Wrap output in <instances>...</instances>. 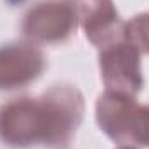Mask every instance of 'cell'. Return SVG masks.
<instances>
[{
  "mask_svg": "<svg viewBox=\"0 0 149 149\" xmlns=\"http://www.w3.org/2000/svg\"><path fill=\"white\" fill-rule=\"evenodd\" d=\"M83 118V97L74 87H52L37 99H14L0 108V141L12 148L66 146Z\"/></svg>",
  "mask_w": 149,
  "mask_h": 149,
  "instance_id": "6da1fadb",
  "label": "cell"
},
{
  "mask_svg": "<svg viewBox=\"0 0 149 149\" xmlns=\"http://www.w3.org/2000/svg\"><path fill=\"white\" fill-rule=\"evenodd\" d=\"M95 114L102 132L120 146H149V106L106 92L97 101Z\"/></svg>",
  "mask_w": 149,
  "mask_h": 149,
  "instance_id": "7a4b0ae2",
  "label": "cell"
},
{
  "mask_svg": "<svg viewBox=\"0 0 149 149\" xmlns=\"http://www.w3.org/2000/svg\"><path fill=\"white\" fill-rule=\"evenodd\" d=\"M99 66L106 92L127 97H135L141 92L144 83L141 71V52L127 37L101 49Z\"/></svg>",
  "mask_w": 149,
  "mask_h": 149,
  "instance_id": "3957f363",
  "label": "cell"
},
{
  "mask_svg": "<svg viewBox=\"0 0 149 149\" xmlns=\"http://www.w3.org/2000/svg\"><path fill=\"white\" fill-rule=\"evenodd\" d=\"M76 24L78 19L70 0H49L28 10L23 21V33L35 42L56 43L71 37Z\"/></svg>",
  "mask_w": 149,
  "mask_h": 149,
  "instance_id": "277c9868",
  "label": "cell"
},
{
  "mask_svg": "<svg viewBox=\"0 0 149 149\" xmlns=\"http://www.w3.org/2000/svg\"><path fill=\"white\" fill-rule=\"evenodd\" d=\"M87 38L101 50L127 37L113 0H70Z\"/></svg>",
  "mask_w": 149,
  "mask_h": 149,
  "instance_id": "5b68a950",
  "label": "cell"
},
{
  "mask_svg": "<svg viewBox=\"0 0 149 149\" xmlns=\"http://www.w3.org/2000/svg\"><path fill=\"white\" fill-rule=\"evenodd\" d=\"M45 68V57L33 43L0 47V90L21 88L37 80Z\"/></svg>",
  "mask_w": 149,
  "mask_h": 149,
  "instance_id": "8992f818",
  "label": "cell"
},
{
  "mask_svg": "<svg viewBox=\"0 0 149 149\" xmlns=\"http://www.w3.org/2000/svg\"><path fill=\"white\" fill-rule=\"evenodd\" d=\"M128 42L139 50L149 54V12L135 16L130 23L125 24Z\"/></svg>",
  "mask_w": 149,
  "mask_h": 149,
  "instance_id": "52a82bcc",
  "label": "cell"
},
{
  "mask_svg": "<svg viewBox=\"0 0 149 149\" xmlns=\"http://www.w3.org/2000/svg\"><path fill=\"white\" fill-rule=\"evenodd\" d=\"M10 5H17V3H21V2H24V0H7Z\"/></svg>",
  "mask_w": 149,
  "mask_h": 149,
  "instance_id": "ba28073f",
  "label": "cell"
},
{
  "mask_svg": "<svg viewBox=\"0 0 149 149\" xmlns=\"http://www.w3.org/2000/svg\"><path fill=\"white\" fill-rule=\"evenodd\" d=\"M118 149H135L134 146H120Z\"/></svg>",
  "mask_w": 149,
  "mask_h": 149,
  "instance_id": "9c48e42d",
  "label": "cell"
}]
</instances>
